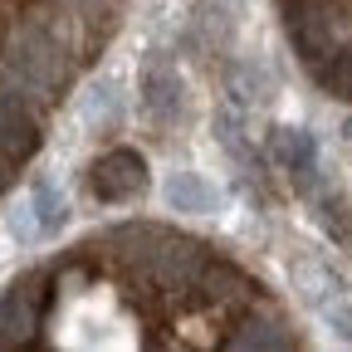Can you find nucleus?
<instances>
[{
    "label": "nucleus",
    "mask_w": 352,
    "mask_h": 352,
    "mask_svg": "<svg viewBox=\"0 0 352 352\" xmlns=\"http://www.w3.org/2000/svg\"><path fill=\"white\" fill-rule=\"evenodd\" d=\"M226 342H230V347H289L294 338L284 333V323H279L274 314H259V308H254V314L240 323V333H230Z\"/></svg>",
    "instance_id": "obj_10"
},
{
    "label": "nucleus",
    "mask_w": 352,
    "mask_h": 352,
    "mask_svg": "<svg viewBox=\"0 0 352 352\" xmlns=\"http://www.w3.org/2000/svg\"><path fill=\"white\" fill-rule=\"evenodd\" d=\"M142 186H147V162L132 147H118V152H108V157L94 162V196L98 201L122 206V201L138 196Z\"/></svg>",
    "instance_id": "obj_4"
},
{
    "label": "nucleus",
    "mask_w": 352,
    "mask_h": 352,
    "mask_svg": "<svg viewBox=\"0 0 352 352\" xmlns=\"http://www.w3.org/2000/svg\"><path fill=\"white\" fill-rule=\"evenodd\" d=\"M226 94H230V103L245 113V108H264V103H274L279 83H274V74L264 69V64H254V59H235V64L226 69Z\"/></svg>",
    "instance_id": "obj_7"
},
{
    "label": "nucleus",
    "mask_w": 352,
    "mask_h": 352,
    "mask_svg": "<svg viewBox=\"0 0 352 352\" xmlns=\"http://www.w3.org/2000/svg\"><path fill=\"white\" fill-rule=\"evenodd\" d=\"M318 314L328 318V328H333L338 338H347V342H352V298H347V294H338L328 308H318Z\"/></svg>",
    "instance_id": "obj_15"
},
{
    "label": "nucleus",
    "mask_w": 352,
    "mask_h": 352,
    "mask_svg": "<svg viewBox=\"0 0 352 352\" xmlns=\"http://www.w3.org/2000/svg\"><path fill=\"white\" fill-rule=\"evenodd\" d=\"M347 138H352V122H347Z\"/></svg>",
    "instance_id": "obj_16"
},
{
    "label": "nucleus",
    "mask_w": 352,
    "mask_h": 352,
    "mask_svg": "<svg viewBox=\"0 0 352 352\" xmlns=\"http://www.w3.org/2000/svg\"><path fill=\"white\" fill-rule=\"evenodd\" d=\"M270 157L294 176L298 186L314 191V182H318V138H314V132H303V127H274L270 132Z\"/></svg>",
    "instance_id": "obj_6"
},
{
    "label": "nucleus",
    "mask_w": 352,
    "mask_h": 352,
    "mask_svg": "<svg viewBox=\"0 0 352 352\" xmlns=\"http://www.w3.org/2000/svg\"><path fill=\"white\" fill-rule=\"evenodd\" d=\"M142 113L162 132L182 122V78H176V69L162 64V59H152L142 69Z\"/></svg>",
    "instance_id": "obj_5"
},
{
    "label": "nucleus",
    "mask_w": 352,
    "mask_h": 352,
    "mask_svg": "<svg viewBox=\"0 0 352 352\" xmlns=\"http://www.w3.org/2000/svg\"><path fill=\"white\" fill-rule=\"evenodd\" d=\"M294 284H298V298L308 303V308H328L347 284L328 270V264H318V259H298L294 264Z\"/></svg>",
    "instance_id": "obj_9"
},
{
    "label": "nucleus",
    "mask_w": 352,
    "mask_h": 352,
    "mask_svg": "<svg viewBox=\"0 0 352 352\" xmlns=\"http://www.w3.org/2000/svg\"><path fill=\"white\" fill-rule=\"evenodd\" d=\"M44 289L39 274H25L6 298H0V347H15V342H30V333L39 328V314H44Z\"/></svg>",
    "instance_id": "obj_3"
},
{
    "label": "nucleus",
    "mask_w": 352,
    "mask_h": 352,
    "mask_svg": "<svg viewBox=\"0 0 352 352\" xmlns=\"http://www.w3.org/2000/svg\"><path fill=\"white\" fill-rule=\"evenodd\" d=\"M122 122V98H118V88L113 83H98L94 94L83 98V127L88 132H113Z\"/></svg>",
    "instance_id": "obj_12"
},
{
    "label": "nucleus",
    "mask_w": 352,
    "mask_h": 352,
    "mask_svg": "<svg viewBox=\"0 0 352 352\" xmlns=\"http://www.w3.org/2000/svg\"><path fill=\"white\" fill-rule=\"evenodd\" d=\"M162 196H166L171 210H182V215H210L220 206V191L206 182L201 171H171L166 186H162Z\"/></svg>",
    "instance_id": "obj_8"
},
{
    "label": "nucleus",
    "mask_w": 352,
    "mask_h": 352,
    "mask_svg": "<svg viewBox=\"0 0 352 352\" xmlns=\"http://www.w3.org/2000/svg\"><path fill=\"white\" fill-rule=\"evenodd\" d=\"M318 78H323L328 94L352 98V54H328V59H318Z\"/></svg>",
    "instance_id": "obj_14"
},
{
    "label": "nucleus",
    "mask_w": 352,
    "mask_h": 352,
    "mask_svg": "<svg viewBox=\"0 0 352 352\" xmlns=\"http://www.w3.org/2000/svg\"><path fill=\"white\" fill-rule=\"evenodd\" d=\"M20 88L34 98V103H54L64 94V83L74 74L69 64V39L54 30V20H20L6 39V54H0Z\"/></svg>",
    "instance_id": "obj_1"
},
{
    "label": "nucleus",
    "mask_w": 352,
    "mask_h": 352,
    "mask_svg": "<svg viewBox=\"0 0 352 352\" xmlns=\"http://www.w3.org/2000/svg\"><path fill=\"white\" fill-rule=\"evenodd\" d=\"M215 138H220V147H226L245 171L254 166V147H250V138H245V127H240V118H235V113H226V108L215 113Z\"/></svg>",
    "instance_id": "obj_13"
},
{
    "label": "nucleus",
    "mask_w": 352,
    "mask_h": 352,
    "mask_svg": "<svg viewBox=\"0 0 352 352\" xmlns=\"http://www.w3.org/2000/svg\"><path fill=\"white\" fill-rule=\"evenodd\" d=\"M191 34L206 39L210 50L230 44V6L226 0H196V15H191Z\"/></svg>",
    "instance_id": "obj_11"
},
{
    "label": "nucleus",
    "mask_w": 352,
    "mask_h": 352,
    "mask_svg": "<svg viewBox=\"0 0 352 352\" xmlns=\"http://www.w3.org/2000/svg\"><path fill=\"white\" fill-rule=\"evenodd\" d=\"M64 226H69V196H64L54 182L30 186V196H25V201L15 206V215H10V235H15L20 245L54 240Z\"/></svg>",
    "instance_id": "obj_2"
}]
</instances>
